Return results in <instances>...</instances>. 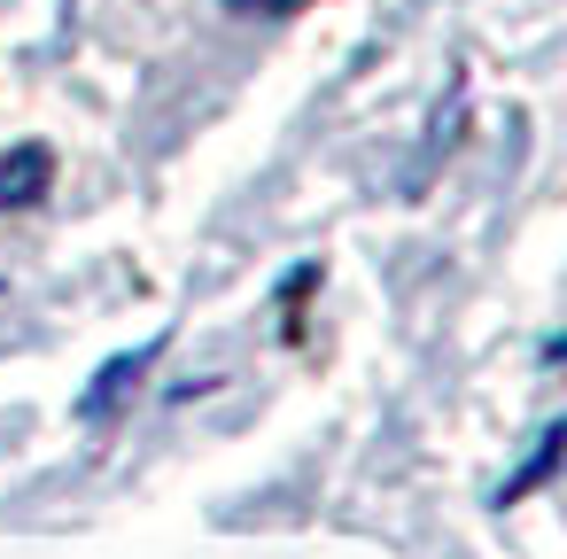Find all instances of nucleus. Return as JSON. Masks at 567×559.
<instances>
[{
    "label": "nucleus",
    "instance_id": "nucleus-1",
    "mask_svg": "<svg viewBox=\"0 0 567 559\" xmlns=\"http://www.w3.org/2000/svg\"><path fill=\"white\" fill-rule=\"evenodd\" d=\"M164 342H172V334H148L141 350H117V358H102V365H94V381L71 396V420H79V427H102V420H117V404H125V396H133L148 373H156Z\"/></svg>",
    "mask_w": 567,
    "mask_h": 559
},
{
    "label": "nucleus",
    "instance_id": "nucleus-2",
    "mask_svg": "<svg viewBox=\"0 0 567 559\" xmlns=\"http://www.w3.org/2000/svg\"><path fill=\"white\" fill-rule=\"evenodd\" d=\"M559 458H567V420H544V427H536V443H528V458H520V466H513V474H505V482L489 489V505H497V513H513L520 497H536V489H551V474H559Z\"/></svg>",
    "mask_w": 567,
    "mask_h": 559
},
{
    "label": "nucleus",
    "instance_id": "nucleus-3",
    "mask_svg": "<svg viewBox=\"0 0 567 559\" xmlns=\"http://www.w3.org/2000/svg\"><path fill=\"white\" fill-rule=\"evenodd\" d=\"M55 195V148L48 141H17L0 156V210H32Z\"/></svg>",
    "mask_w": 567,
    "mask_h": 559
},
{
    "label": "nucleus",
    "instance_id": "nucleus-4",
    "mask_svg": "<svg viewBox=\"0 0 567 559\" xmlns=\"http://www.w3.org/2000/svg\"><path fill=\"white\" fill-rule=\"evenodd\" d=\"M319 280H327V272H319V257H303V265H296V272H280V288H272V303H280V311H288V342H296V334H303V319H296V311H303V296H311V288H319Z\"/></svg>",
    "mask_w": 567,
    "mask_h": 559
},
{
    "label": "nucleus",
    "instance_id": "nucleus-5",
    "mask_svg": "<svg viewBox=\"0 0 567 559\" xmlns=\"http://www.w3.org/2000/svg\"><path fill=\"white\" fill-rule=\"evenodd\" d=\"M218 9H234V17H303L311 0H218Z\"/></svg>",
    "mask_w": 567,
    "mask_h": 559
}]
</instances>
